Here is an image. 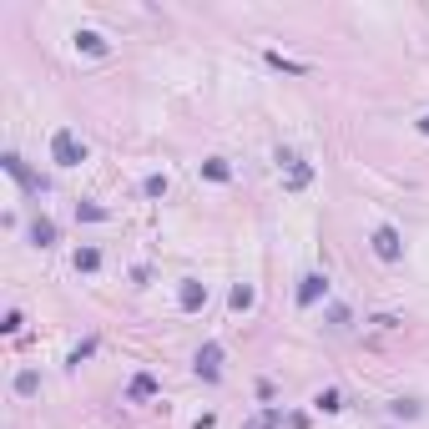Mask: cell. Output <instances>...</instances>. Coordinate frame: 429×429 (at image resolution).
Returning a JSON list of instances; mask_svg holds the SVG:
<instances>
[{
    "mask_svg": "<svg viewBox=\"0 0 429 429\" xmlns=\"http://www.w3.org/2000/svg\"><path fill=\"white\" fill-rule=\"evenodd\" d=\"M51 162H56V167H81V162H86V142L71 132V126H56V137H51Z\"/></svg>",
    "mask_w": 429,
    "mask_h": 429,
    "instance_id": "cell-1",
    "label": "cell"
},
{
    "mask_svg": "<svg viewBox=\"0 0 429 429\" xmlns=\"http://www.w3.org/2000/svg\"><path fill=\"white\" fill-rule=\"evenodd\" d=\"M278 172H283L288 192H303V187L313 182V167H308V157H303V152H293V146H283V152H278Z\"/></svg>",
    "mask_w": 429,
    "mask_h": 429,
    "instance_id": "cell-2",
    "label": "cell"
},
{
    "mask_svg": "<svg viewBox=\"0 0 429 429\" xmlns=\"http://www.w3.org/2000/svg\"><path fill=\"white\" fill-rule=\"evenodd\" d=\"M374 253L384 257V263H399V257H404V238H399V227H389V223L374 227Z\"/></svg>",
    "mask_w": 429,
    "mask_h": 429,
    "instance_id": "cell-3",
    "label": "cell"
},
{
    "mask_svg": "<svg viewBox=\"0 0 429 429\" xmlns=\"http://www.w3.org/2000/svg\"><path fill=\"white\" fill-rule=\"evenodd\" d=\"M318 298H329V278H324V273H308L303 288H298V308H313Z\"/></svg>",
    "mask_w": 429,
    "mask_h": 429,
    "instance_id": "cell-4",
    "label": "cell"
},
{
    "mask_svg": "<svg viewBox=\"0 0 429 429\" xmlns=\"http://www.w3.org/2000/svg\"><path fill=\"white\" fill-rule=\"evenodd\" d=\"M177 303H182V313H197V308L207 303V288L197 283V278H182V288H177Z\"/></svg>",
    "mask_w": 429,
    "mask_h": 429,
    "instance_id": "cell-5",
    "label": "cell"
},
{
    "mask_svg": "<svg viewBox=\"0 0 429 429\" xmlns=\"http://www.w3.org/2000/svg\"><path fill=\"white\" fill-rule=\"evenodd\" d=\"M197 374L202 379H218L223 374V343H202V349H197Z\"/></svg>",
    "mask_w": 429,
    "mask_h": 429,
    "instance_id": "cell-6",
    "label": "cell"
},
{
    "mask_svg": "<svg viewBox=\"0 0 429 429\" xmlns=\"http://www.w3.org/2000/svg\"><path fill=\"white\" fill-rule=\"evenodd\" d=\"M6 172H10V177H15L20 187H31V192H40V177H36V172H31L26 162H20L15 152H6Z\"/></svg>",
    "mask_w": 429,
    "mask_h": 429,
    "instance_id": "cell-7",
    "label": "cell"
},
{
    "mask_svg": "<svg viewBox=\"0 0 429 429\" xmlns=\"http://www.w3.org/2000/svg\"><path fill=\"white\" fill-rule=\"evenodd\" d=\"M76 51H86V56H106V36H101V31H76Z\"/></svg>",
    "mask_w": 429,
    "mask_h": 429,
    "instance_id": "cell-8",
    "label": "cell"
},
{
    "mask_svg": "<svg viewBox=\"0 0 429 429\" xmlns=\"http://www.w3.org/2000/svg\"><path fill=\"white\" fill-rule=\"evenodd\" d=\"M31 243H36V248H51V243H56V223H51V218H36V223H31Z\"/></svg>",
    "mask_w": 429,
    "mask_h": 429,
    "instance_id": "cell-9",
    "label": "cell"
},
{
    "mask_svg": "<svg viewBox=\"0 0 429 429\" xmlns=\"http://www.w3.org/2000/svg\"><path fill=\"white\" fill-rule=\"evenodd\" d=\"M313 409H318V414L343 409V394H338V389H318V394H313Z\"/></svg>",
    "mask_w": 429,
    "mask_h": 429,
    "instance_id": "cell-10",
    "label": "cell"
},
{
    "mask_svg": "<svg viewBox=\"0 0 429 429\" xmlns=\"http://www.w3.org/2000/svg\"><path fill=\"white\" fill-rule=\"evenodd\" d=\"M202 177H212V182H227V177H232V167H227L223 157H207V162H202Z\"/></svg>",
    "mask_w": 429,
    "mask_h": 429,
    "instance_id": "cell-11",
    "label": "cell"
},
{
    "mask_svg": "<svg viewBox=\"0 0 429 429\" xmlns=\"http://www.w3.org/2000/svg\"><path fill=\"white\" fill-rule=\"evenodd\" d=\"M101 268V253L96 248H76V273H96Z\"/></svg>",
    "mask_w": 429,
    "mask_h": 429,
    "instance_id": "cell-12",
    "label": "cell"
},
{
    "mask_svg": "<svg viewBox=\"0 0 429 429\" xmlns=\"http://www.w3.org/2000/svg\"><path fill=\"white\" fill-rule=\"evenodd\" d=\"M152 394H157V379L152 374H137L132 379V399H152Z\"/></svg>",
    "mask_w": 429,
    "mask_h": 429,
    "instance_id": "cell-13",
    "label": "cell"
},
{
    "mask_svg": "<svg viewBox=\"0 0 429 429\" xmlns=\"http://www.w3.org/2000/svg\"><path fill=\"white\" fill-rule=\"evenodd\" d=\"M142 192H146V197H167V177H162V172H152V177L142 182Z\"/></svg>",
    "mask_w": 429,
    "mask_h": 429,
    "instance_id": "cell-14",
    "label": "cell"
},
{
    "mask_svg": "<svg viewBox=\"0 0 429 429\" xmlns=\"http://www.w3.org/2000/svg\"><path fill=\"white\" fill-rule=\"evenodd\" d=\"M36 389H40V374H31V369H26V374L15 379V394H26V399H31Z\"/></svg>",
    "mask_w": 429,
    "mask_h": 429,
    "instance_id": "cell-15",
    "label": "cell"
},
{
    "mask_svg": "<svg viewBox=\"0 0 429 429\" xmlns=\"http://www.w3.org/2000/svg\"><path fill=\"white\" fill-rule=\"evenodd\" d=\"M268 66H278V71H293V76H303V71H308V66H298V61H283L278 51H268Z\"/></svg>",
    "mask_w": 429,
    "mask_h": 429,
    "instance_id": "cell-16",
    "label": "cell"
},
{
    "mask_svg": "<svg viewBox=\"0 0 429 429\" xmlns=\"http://www.w3.org/2000/svg\"><path fill=\"white\" fill-rule=\"evenodd\" d=\"M76 218H81V223H101L106 212H101V207H91V202H76Z\"/></svg>",
    "mask_w": 429,
    "mask_h": 429,
    "instance_id": "cell-17",
    "label": "cell"
},
{
    "mask_svg": "<svg viewBox=\"0 0 429 429\" xmlns=\"http://www.w3.org/2000/svg\"><path fill=\"white\" fill-rule=\"evenodd\" d=\"M232 308H253V288H248V283L232 288Z\"/></svg>",
    "mask_w": 429,
    "mask_h": 429,
    "instance_id": "cell-18",
    "label": "cell"
},
{
    "mask_svg": "<svg viewBox=\"0 0 429 429\" xmlns=\"http://www.w3.org/2000/svg\"><path fill=\"white\" fill-rule=\"evenodd\" d=\"M394 414H399V419H414L419 404H414V399H394Z\"/></svg>",
    "mask_w": 429,
    "mask_h": 429,
    "instance_id": "cell-19",
    "label": "cell"
},
{
    "mask_svg": "<svg viewBox=\"0 0 429 429\" xmlns=\"http://www.w3.org/2000/svg\"><path fill=\"white\" fill-rule=\"evenodd\" d=\"M96 354V338H86V343H76V349H71V363H81V359H91Z\"/></svg>",
    "mask_w": 429,
    "mask_h": 429,
    "instance_id": "cell-20",
    "label": "cell"
},
{
    "mask_svg": "<svg viewBox=\"0 0 429 429\" xmlns=\"http://www.w3.org/2000/svg\"><path fill=\"white\" fill-rule=\"evenodd\" d=\"M329 324H333V329H349V308L333 303V308H329Z\"/></svg>",
    "mask_w": 429,
    "mask_h": 429,
    "instance_id": "cell-21",
    "label": "cell"
},
{
    "mask_svg": "<svg viewBox=\"0 0 429 429\" xmlns=\"http://www.w3.org/2000/svg\"><path fill=\"white\" fill-rule=\"evenodd\" d=\"M419 132H424V137H429V116H419Z\"/></svg>",
    "mask_w": 429,
    "mask_h": 429,
    "instance_id": "cell-22",
    "label": "cell"
}]
</instances>
